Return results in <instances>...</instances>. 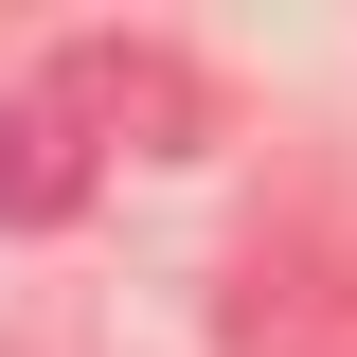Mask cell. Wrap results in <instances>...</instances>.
<instances>
[{
  "instance_id": "obj_2",
  "label": "cell",
  "mask_w": 357,
  "mask_h": 357,
  "mask_svg": "<svg viewBox=\"0 0 357 357\" xmlns=\"http://www.w3.org/2000/svg\"><path fill=\"white\" fill-rule=\"evenodd\" d=\"M232 357H357V268H321V250L250 268L232 286Z\"/></svg>"
},
{
  "instance_id": "obj_3",
  "label": "cell",
  "mask_w": 357,
  "mask_h": 357,
  "mask_svg": "<svg viewBox=\"0 0 357 357\" xmlns=\"http://www.w3.org/2000/svg\"><path fill=\"white\" fill-rule=\"evenodd\" d=\"M72 197H89V143L54 126L36 89H18V107H0V232H54Z\"/></svg>"
},
{
  "instance_id": "obj_1",
  "label": "cell",
  "mask_w": 357,
  "mask_h": 357,
  "mask_svg": "<svg viewBox=\"0 0 357 357\" xmlns=\"http://www.w3.org/2000/svg\"><path fill=\"white\" fill-rule=\"evenodd\" d=\"M36 107L107 161V143H197V72L178 54H143V36H89V54H54L36 72Z\"/></svg>"
}]
</instances>
